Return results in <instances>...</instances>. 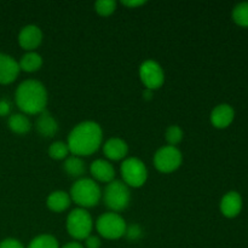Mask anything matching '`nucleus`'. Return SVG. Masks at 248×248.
I'll use <instances>...</instances> for the list:
<instances>
[{
    "label": "nucleus",
    "mask_w": 248,
    "mask_h": 248,
    "mask_svg": "<svg viewBox=\"0 0 248 248\" xmlns=\"http://www.w3.org/2000/svg\"><path fill=\"white\" fill-rule=\"evenodd\" d=\"M101 126L93 121H84L72 130L68 136V148L75 156H89L97 152L102 144Z\"/></svg>",
    "instance_id": "obj_1"
},
{
    "label": "nucleus",
    "mask_w": 248,
    "mask_h": 248,
    "mask_svg": "<svg viewBox=\"0 0 248 248\" xmlns=\"http://www.w3.org/2000/svg\"><path fill=\"white\" fill-rule=\"evenodd\" d=\"M16 103L26 114L34 115L43 113L47 104V92L45 86L36 80L23 81L17 87Z\"/></svg>",
    "instance_id": "obj_2"
},
{
    "label": "nucleus",
    "mask_w": 248,
    "mask_h": 248,
    "mask_svg": "<svg viewBox=\"0 0 248 248\" xmlns=\"http://www.w3.org/2000/svg\"><path fill=\"white\" fill-rule=\"evenodd\" d=\"M102 196L101 188L90 178H81L75 182L70 190V199L80 207H93Z\"/></svg>",
    "instance_id": "obj_3"
},
{
    "label": "nucleus",
    "mask_w": 248,
    "mask_h": 248,
    "mask_svg": "<svg viewBox=\"0 0 248 248\" xmlns=\"http://www.w3.org/2000/svg\"><path fill=\"white\" fill-rule=\"evenodd\" d=\"M103 200L107 207L113 210L114 212L125 210L131 200L130 189L124 182L113 181L108 183L104 189Z\"/></svg>",
    "instance_id": "obj_4"
},
{
    "label": "nucleus",
    "mask_w": 248,
    "mask_h": 248,
    "mask_svg": "<svg viewBox=\"0 0 248 248\" xmlns=\"http://www.w3.org/2000/svg\"><path fill=\"white\" fill-rule=\"evenodd\" d=\"M93 227V222L84 208H77L72 211L67 218V230L72 237L77 240H85L90 236Z\"/></svg>",
    "instance_id": "obj_5"
},
{
    "label": "nucleus",
    "mask_w": 248,
    "mask_h": 248,
    "mask_svg": "<svg viewBox=\"0 0 248 248\" xmlns=\"http://www.w3.org/2000/svg\"><path fill=\"white\" fill-rule=\"evenodd\" d=\"M97 232L101 236L108 240H118L126 234V222L118 213H104L96 223Z\"/></svg>",
    "instance_id": "obj_6"
},
{
    "label": "nucleus",
    "mask_w": 248,
    "mask_h": 248,
    "mask_svg": "<svg viewBox=\"0 0 248 248\" xmlns=\"http://www.w3.org/2000/svg\"><path fill=\"white\" fill-rule=\"evenodd\" d=\"M121 176H123L124 183L126 186L140 188L144 186L148 178V171L144 162L140 161L137 157H130L126 159L121 164Z\"/></svg>",
    "instance_id": "obj_7"
},
{
    "label": "nucleus",
    "mask_w": 248,
    "mask_h": 248,
    "mask_svg": "<svg viewBox=\"0 0 248 248\" xmlns=\"http://www.w3.org/2000/svg\"><path fill=\"white\" fill-rule=\"evenodd\" d=\"M182 153L179 149L172 145L160 148L154 156V166L157 171L162 173H171L174 172L182 165Z\"/></svg>",
    "instance_id": "obj_8"
},
{
    "label": "nucleus",
    "mask_w": 248,
    "mask_h": 248,
    "mask_svg": "<svg viewBox=\"0 0 248 248\" xmlns=\"http://www.w3.org/2000/svg\"><path fill=\"white\" fill-rule=\"evenodd\" d=\"M140 78L147 90H156L162 86L165 81V74L161 65L155 61H145L140 68Z\"/></svg>",
    "instance_id": "obj_9"
},
{
    "label": "nucleus",
    "mask_w": 248,
    "mask_h": 248,
    "mask_svg": "<svg viewBox=\"0 0 248 248\" xmlns=\"http://www.w3.org/2000/svg\"><path fill=\"white\" fill-rule=\"evenodd\" d=\"M41 41H43V33L39 27L31 24V26H26L24 28H22V31H19L18 43L24 50H35L36 47H39Z\"/></svg>",
    "instance_id": "obj_10"
},
{
    "label": "nucleus",
    "mask_w": 248,
    "mask_h": 248,
    "mask_svg": "<svg viewBox=\"0 0 248 248\" xmlns=\"http://www.w3.org/2000/svg\"><path fill=\"white\" fill-rule=\"evenodd\" d=\"M19 64L9 55L0 52V84L7 85L16 80L19 74Z\"/></svg>",
    "instance_id": "obj_11"
},
{
    "label": "nucleus",
    "mask_w": 248,
    "mask_h": 248,
    "mask_svg": "<svg viewBox=\"0 0 248 248\" xmlns=\"http://www.w3.org/2000/svg\"><path fill=\"white\" fill-rule=\"evenodd\" d=\"M242 210V199L236 191H230L220 201V211L227 218H235Z\"/></svg>",
    "instance_id": "obj_12"
},
{
    "label": "nucleus",
    "mask_w": 248,
    "mask_h": 248,
    "mask_svg": "<svg viewBox=\"0 0 248 248\" xmlns=\"http://www.w3.org/2000/svg\"><path fill=\"white\" fill-rule=\"evenodd\" d=\"M235 118V111L229 104H219L213 109L211 114V121L217 128H227Z\"/></svg>",
    "instance_id": "obj_13"
},
{
    "label": "nucleus",
    "mask_w": 248,
    "mask_h": 248,
    "mask_svg": "<svg viewBox=\"0 0 248 248\" xmlns=\"http://www.w3.org/2000/svg\"><path fill=\"white\" fill-rule=\"evenodd\" d=\"M90 171H91L92 177L102 183H110L115 177V170H114L113 165L102 159L92 162Z\"/></svg>",
    "instance_id": "obj_14"
},
{
    "label": "nucleus",
    "mask_w": 248,
    "mask_h": 248,
    "mask_svg": "<svg viewBox=\"0 0 248 248\" xmlns=\"http://www.w3.org/2000/svg\"><path fill=\"white\" fill-rule=\"evenodd\" d=\"M103 152L108 159L118 161V160L124 159L127 155L128 147L125 140H120V138H110L104 144Z\"/></svg>",
    "instance_id": "obj_15"
},
{
    "label": "nucleus",
    "mask_w": 248,
    "mask_h": 248,
    "mask_svg": "<svg viewBox=\"0 0 248 248\" xmlns=\"http://www.w3.org/2000/svg\"><path fill=\"white\" fill-rule=\"evenodd\" d=\"M36 130L44 137H53L58 131V124L53 116L45 110L39 114L36 119Z\"/></svg>",
    "instance_id": "obj_16"
},
{
    "label": "nucleus",
    "mask_w": 248,
    "mask_h": 248,
    "mask_svg": "<svg viewBox=\"0 0 248 248\" xmlns=\"http://www.w3.org/2000/svg\"><path fill=\"white\" fill-rule=\"evenodd\" d=\"M70 201H72V199H70V196L65 191L57 190L53 191V193H51L48 195L46 205H47V207L51 211H53L56 213H60L69 207Z\"/></svg>",
    "instance_id": "obj_17"
},
{
    "label": "nucleus",
    "mask_w": 248,
    "mask_h": 248,
    "mask_svg": "<svg viewBox=\"0 0 248 248\" xmlns=\"http://www.w3.org/2000/svg\"><path fill=\"white\" fill-rule=\"evenodd\" d=\"M19 69L24 70V72H28V73H33L36 72L41 68L43 65V58L39 53L36 52H28L21 58L19 61Z\"/></svg>",
    "instance_id": "obj_18"
},
{
    "label": "nucleus",
    "mask_w": 248,
    "mask_h": 248,
    "mask_svg": "<svg viewBox=\"0 0 248 248\" xmlns=\"http://www.w3.org/2000/svg\"><path fill=\"white\" fill-rule=\"evenodd\" d=\"M9 127L17 135H24L31 131V121L23 114H14L9 119Z\"/></svg>",
    "instance_id": "obj_19"
},
{
    "label": "nucleus",
    "mask_w": 248,
    "mask_h": 248,
    "mask_svg": "<svg viewBox=\"0 0 248 248\" xmlns=\"http://www.w3.org/2000/svg\"><path fill=\"white\" fill-rule=\"evenodd\" d=\"M64 170L69 176L72 177H81L86 171L84 161L79 156H69L65 159Z\"/></svg>",
    "instance_id": "obj_20"
},
{
    "label": "nucleus",
    "mask_w": 248,
    "mask_h": 248,
    "mask_svg": "<svg viewBox=\"0 0 248 248\" xmlns=\"http://www.w3.org/2000/svg\"><path fill=\"white\" fill-rule=\"evenodd\" d=\"M232 19L241 27H248V2H241L232 10Z\"/></svg>",
    "instance_id": "obj_21"
},
{
    "label": "nucleus",
    "mask_w": 248,
    "mask_h": 248,
    "mask_svg": "<svg viewBox=\"0 0 248 248\" xmlns=\"http://www.w3.org/2000/svg\"><path fill=\"white\" fill-rule=\"evenodd\" d=\"M28 248H58V242L52 235H40L29 244Z\"/></svg>",
    "instance_id": "obj_22"
},
{
    "label": "nucleus",
    "mask_w": 248,
    "mask_h": 248,
    "mask_svg": "<svg viewBox=\"0 0 248 248\" xmlns=\"http://www.w3.org/2000/svg\"><path fill=\"white\" fill-rule=\"evenodd\" d=\"M69 154V148L63 142H55L48 148V155L53 160H62L65 159Z\"/></svg>",
    "instance_id": "obj_23"
},
{
    "label": "nucleus",
    "mask_w": 248,
    "mask_h": 248,
    "mask_svg": "<svg viewBox=\"0 0 248 248\" xmlns=\"http://www.w3.org/2000/svg\"><path fill=\"white\" fill-rule=\"evenodd\" d=\"M94 9H96L97 14L101 15V16H110L115 11L116 2L114 0H99L94 4Z\"/></svg>",
    "instance_id": "obj_24"
},
{
    "label": "nucleus",
    "mask_w": 248,
    "mask_h": 248,
    "mask_svg": "<svg viewBox=\"0 0 248 248\" xmlns=\"http://www.w3.org/2000/svg\"><path fill=\"white\" fill-rule=\"evenodd\" d=\"M183 140V131L179 126H170L166 131V140L169 142L170 145L174 147L176 144H178L181 140Z\"/></svg>",
    "instance_id": "obj_25"
},
{
    "label": "nucleus",
    "mask_w": 248,
    "mask_h": 248,
    "mask_svg": "<svg viewBox=\"0 0 248 248\" xmlns=\"http://www.w3.org/2000/svg\"><path fill=\"white\" fill-rule=\"evenodd\" d=\"M0 248H24L23 245L15 239H6L0 242Z\"/></svg>",
    "instance_id": "obj_26"
},
{
    "label": "nucleus",
    "mask_w": 248,
    "mask_h": 248,
    "mask_svg": "<svg viewBox=\"0 0 248 248\" xmlns=\"http://www.w3.org/2000/svg\"><path fill=\"white\" fill-rule=\"evenodd\" d=\"M125 235H127L128 239H131V240L138 239V237L140 236V227H137V225H133V227L128 228V229H126V234Z\"/></svg>",
    "instance_id": "obj_27"
},
{
    "label": "nucleus",
    "mask_w": 248,
    "mask_h": 248,
    "mask_svg": "<svg viewBox=\"0 0 248 248\" xmlns=\"http://www.w3.org/2000/svg\"><path fill=\"white\" fill-rule=\"evenodd\" d=\"M86 247L87 248H99L101 247V240L97 236H91L90 235L86 239Z\"/></svg>",
    "instance_id": "obj_28"
},
{
    "label": "nucleus",
    "mask_w": 248,
    "mask_h": 248,
    "mask_svg": "<svg viewBox=\"0 0 248 248\" xmlns=\"http://www.w3.org/2000/svg\"><path fill=\"white\" fill-rule=\"evenodd\" d=\"M10 113V103L5 99L0 101V116H5Z\"/></svg>",
    "instance_id": "obj_29"
},
{
    "label": "nucleus",
    "mask_w": 248,
    "mask_h": 248,
    "mask_svg": "<svg viewBox=\"0 0 248 248\" xmlns=\"http://www.w3.org/2000/svg\"><path fill=\"white\" fill-rule=\"evenodd\" d=\"M121 4L125 5V6L128 7H138V6H142V5L145 4V1H121Z\"/></svg>",
    "instance_id": "obj_30"
},
{
    "label": "nucleus",
    "mask_w": 248,
    "mask_h": 248,
    "mask_svg": "<svg viewBox=\"0 0 248 248\" xmlns=\"http://www.w3.org/2000/svg\"><path fill=\"white\" fill-rule=\"evenodd\" d=\"M62 248H84V247H82L79 242H69V244H67Z\"/></svg>",
    "instance_id": "obj_31"
}]
</instances>
